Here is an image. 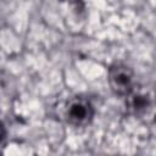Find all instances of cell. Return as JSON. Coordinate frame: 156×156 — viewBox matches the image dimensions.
Masks as SVG:
<instances>
[{
  "mask_svg": "<svg viewBox=\"0 0 156 156\" xmlns=\"http://www.w3.org/2000/svg\"><path fill=\"white\" fill-rule=\"evenodd\" d=\"M108 82L111 89L116 94L128 95L134 88V73L128 66L123 63H115L110 68Z\"/></svg>",
  "mask_w": 156,
  "mask_h": 156,
  "instance_id": "2",
  "label": "cell"
},
{
  "mask_svg": "<svg viewBox=\"0 0 156 156\" xmlns=\"http://www.w3.org/2000/svg\"><path fill=\"white\" fill-rule=\"evenodd\" d=\"M126 106L130 113L139 116V115L145 113L149 110L150 99L147 98V95L141 94V93H134V94L129 93L127 101H126Z\"/></svg>",
  "mask_w": 156,
  "mask_h": 156,
  "instance_id": "3",
  "label": "cell"
},
{
  "mask_svg": "<svg viewBox=\"0 0 156 156\" xmlns=\"http://www.w3.org/2000/svg\"><path fill=\"white\" fill-rule=\"evenodd\" d=\"M65 116L74 127H84L88 126L94 116V108L91 104L83 98H74L69 100L66 106Z\"/></svg>",
  "mask_w": 156,
  "mask_h": 156,
  "instance_id": "1",
  "label": "cell"
},
{
  "mask_svg": "<svg viewBox=\"0 0 156 156\" xmlns=\"http://www.w3.org/2000/svg\"><path fill=\"white\" fill-rule=\"evenodd\" d=\"M5 135H6V130H5V127L4 124L0 122V143L5 139Z\"/></svg>",
  "mask_w": 156,
  "mask_h": 156,
  "instance_id": "4",
  "label": "cell"
}]
</instances>
